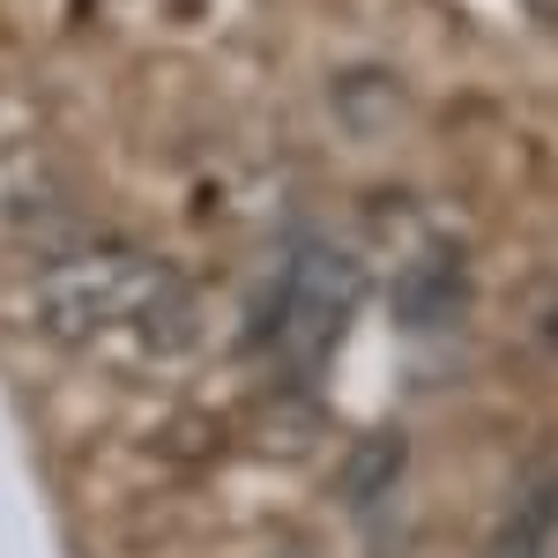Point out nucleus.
<instances>
[{"instance_id":"nucleus-1","label":"nucleus","mask_w":558,"mask_h":558,"mask_svg":"<svg viewBox=\"0 0 558 558\" xmlns=\"http://www.w3.org/2000/svg\"><path fill=\"white\" fill-rule=\"evenodd\" d=\"M38 320L68 350H97V343L179 350V336H194L186 283L157 254L120 246V239H89V246H68L60 260H45Z\"/></svg>"},{"instance_id":"nucleus-2","label":"nucleus","mask_w":558,"mask_h":558,"mask_svg":"<svg viewBox=\"0 0 558 558\" xmlns=\"http://www.w3.org/2000/svg\"><path fill=\"white\" fill-rule=\"evenodd\" d=\"M357 291H365V268L350 246L336 239H305L299 254L283 260L276 276V299H268V357L291 373V380H320L328 357L343 343L350 313H357Z\"/></svg>"},{"instance_id":"nucleus-4","label":"nucleus","mask_w":558,"mask_h":558,"mask_svg":"<svg viewBox=\"0 0 558 558\" xmlns=\"http://www.w3.org/2000/svg\"><path fill=\"white\" fill-rule=\"evenodd\" d=\"M395 313H402V328H447L454 313H462V268L439 254V260H417L410 276H402V291H395Z\"/></svg>"},{"instance_id":"nucleus-3","label":"nucleus","mask_w":558,"mask_h":558,"mask_svg":"<svg viewBox=\"0 0 558 558\" xmlns=\"http://www.w3.org/2000/svg\"><path fill=\"white\" fill-rule=\"evenodd\" d=\"M484 558H558V470L536 476L507 507V521H499V536H492Z\"/></svg>"}]
</instances>
